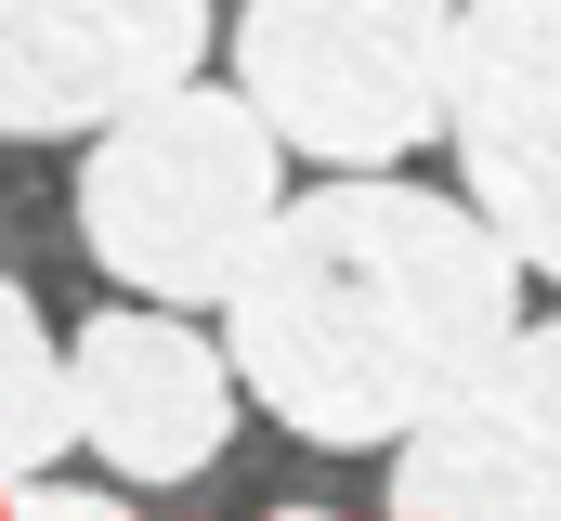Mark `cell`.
I'll list each match as a JSON object with an SVG mask.
<instances>
[{
	"label": "cell",
	"instance_id": "3957f363",
	"mask_svg": "<svg viewBox=\"0 0 561 521\" xmlns=\"http://www.w3.org/2000/svg\"><path fill=\"white\" fill-rule=\"evenodd\" d=\"M236 92L275 118V143L327 157V170H392L444 130L457 0H249Z\"/></svg>",
	"mask_w": 561,
	"mask_h": 521
},
{
	"label": "cell",
	"instance_id": "6da1fadb",
	"mask_svg": "<svg viewBox=\"0 0 561 521\" xmlns=\"http://www.w3.org/2000/svg\"><path fill=\"white\" fill-rule=\"evenodd\" d=\"M510 339H523V248L470 196H419L392 170H340L327 196H287L222 300L236 379L327 456L405 443Z\"/></svg>",
	"mask_w": 561,
	"mask_h": 521
},
{
	"label": "cell",
	"instance_id": "30bf717a",
	"mask_svg": "<svg viewBox=\"0 0 561 521\" xmlns=\"http://www.w3.org/2000/svg\"><path fill=\"white\" fill-rule=\"evenodd\" d=\"M262 521H340V509H262Z\"/></svg>",
	"mask_w": 561,
	"mask_h": 521
},
{
	"label": "cell",
	"instance_id": "277c9868",
	"mask_svg": "<svg viewBox=\"0 0 561 521\" xmlns=\"http://www.w3.org/2000/svg\"><path fill=\"white\" fill-rule=\"evenodd\" d=\"M444 143L470 170V209L523 248V274H561V0H470L457 13Z\"/></svg>",
	"mask_w": 561,
	"mask_h": 521
},
{
	"label": "cell",
	"instance_id": "9c48e42d",
	"mask_svg": "<svg viewBox=\"0 0 561 521\" xmlns=\"http://www.w3.org/2000/svg\"><path fill=\"white\" fill-rule=\"evenodd\" d=\"M0 521H131L118 496H79V483H53V470H0Z\"/></svg>",
	"mask_w": 561,
	"mask_h": 521
},
{
	"label": "cell",
	"instance_id": "52a82bcc",
	"mask_svg": "<svg viewBox=\"0 0 561 521\" xmlns=\"http://www.w3.org/2000/svg\"><path fill=\"white\" fill-rule=\"evenodd\" d=\"M79 366V443L118 470V483H196L222 443H236V352H209L170 300L157 313H92L66 339Z\"/></svg>",
	"mask_w": 561,
	"mask_h": 521
},
{
	"label": "cell",
	"instance_id": "5b68a950",
	"mask_svg": "<svg viewBox=\"0 0 561 521\" xmlns=\"http://www.w3.org/2000/svg\"><path fill=\"white\" fill-rule=\"evenodd\" d=\"M209 66V0H0V143L118 130Z\"/></svg>",
	"mask_w": 561,
	"mask_h": 521
},
{
	"label": "cell",
	"instance_id": "7a4b0ae2",
	"mask_svg": "<svg viewBox=\"0 0 561 521\" xmlns=\"http://www.w3.org/2000/svg\"><path fill=\"white\" fill-rule=\"evenodd\" d=\"M275 209H287L275 118L249 92H196V79L131 105L92 143V170H79V248L131 300H170V313L236 300V274L262 260Z\"/></svg>",
	"mask_w": 561,
	"mask_h": 521
},
{
	"label": "cell",
	"instance_id": "8992f818",
	"mask_svg": "<svg viewBox=\"0 0 561 521\" xmlns=\"http://www.w3.org/2000/svg\"><path fill=\"white\" fill-rule=\"evenodd\" d=\"M392 521H561V326H523L392 443Z\"/></svg>",
	"mask_w": 561,
	"mask_h": 521
},
{
	"label": "cell",
	"instance_id": "ba28073f",
	"mask_svg": "<svg viewBox=\"0 0 561 521\" xmlns=\"http://www.w3.org/2000/svg\"><path fill=\"white\" fill-rule=\"evenodd\" d=\"M79 443V366L53 352L39 300L0 274V470H53Z\"/></svg>",
	"mask_w": 561,
	"mask_h": 521
}]
</instances>
